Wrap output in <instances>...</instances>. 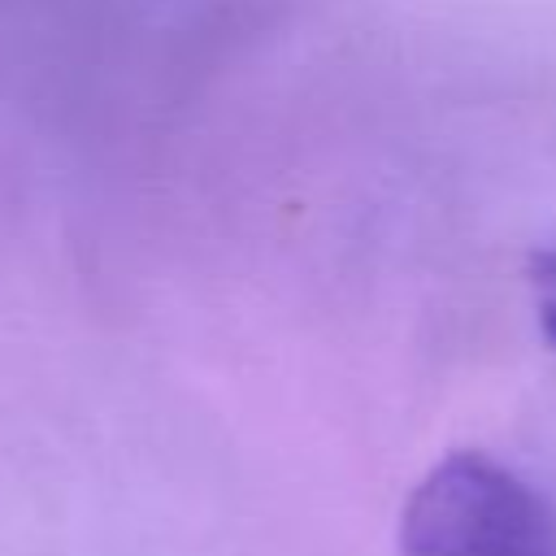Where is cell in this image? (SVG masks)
<instances>
[{
	"label": "cell",
	"instance_id": "cell-1",
	"mask_svg": "<svg viewBox=\"0 0 556 556\" xmlns=\"http://www.w3.org/2000/svg\"><path fill=\"white\" fill-rule=\"evenodd\" d=\"M400 556H556V513L508 465L452 452L413 486Z\"/></svg>",
	"mask_w": 556,
	"mask_h": 556
},
{
	"label": "cell",
	"instance_id": "cell-2",
	"mask_svg": "<svg viewBox=\"0 0 556 556\" xmlns=\"http://www.w3.org/2000/svg\"><path fill=\"white\" fill-rule=\"evenodd\" d=\"M530 287L539 300V326L556 343V243L530 256Z\"/></svg>",
	"mask_w": 556,
	"mask_h": 556
}]
</instances>
